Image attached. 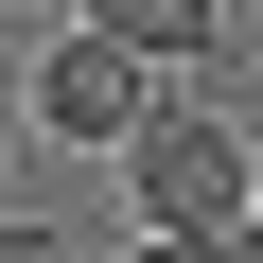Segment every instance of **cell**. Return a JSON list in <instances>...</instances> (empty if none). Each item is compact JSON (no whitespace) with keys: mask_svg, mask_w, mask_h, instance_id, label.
<instances>
[{"mask_svg":"<svg viewBox=\"0 0 263 263\" xmlns=\"http://www.w3.org/2000/svg\"><path fill=\"white\" fill-rule=\"evenodd\" d=\"M123 193H141V228H176V246H228L263 211V158L228 123H141V141H123Z\"/></svg>","mask_w":263,"mask_h":263,"instance_id":"obj_1","label":"cell"},{"mask_svg":"<svg viewBox=\"0 0 263 263\" xmlns=\"http://www.w3.org/2000/svg\"><path fill=\"white\" fill-rule=\"evenodd\" d=\"M35 123H53V141H88V158H123V141L158 123V70L105 53V35H53V53H35Z\"/></svg>","mask_w":263,"mask_h":263,"instance_id":"obj_2","label":"cell"},{"mask_svg":"<svg viewBox=\"0 0 263 263\" xmlns=\"http://www.w3.org/2000/svg\"><path fill=\"white\" fill-rule=\"evenodd\" d=\"M88 35L141 70H193V53H228V0H88Z\"/></svg>","mask_w":263,"mask_h":263,"instance_id":"obj_3","label":"cell"},{"mask_svg":"<svg viewBox=\"0 0 263 263\" xmlns=\"http://www.w3.org/2000/svg\"><path fill=\"white\" fill-rule=\"evenodd\" d=\"M141 263H228V246H176V228H141Z\"/></svg>","mask_w":263,"mask_h":263,"instance_id":"obj_4","label":"cell"},{"mask_svg":"<svg viewBox=\"0 0 263 263\" xmlns=\"http://www.w3.org/2000/svg\"><path fill=\"white\" fill-rule=\"evenodd\" d=\"M0 263H53V228H0Z\"/></svg>","mask_w":263,"mask_h":263,"instance_id":"obj_5","label":"cell"},{"mask_svg":"<svg viewBox=\"0 0 263 263\" xmlns=\"http://www.w3.org/2000/svg\"><path fill=\"white\" fill-rule=\"evenodd\" d=\"M228 263H263V211H246V228H228Z\"/></svg>","mask_w":263,"mask_h":263,"instance_id":"obj_6","label":"cell"}]
</instances>
